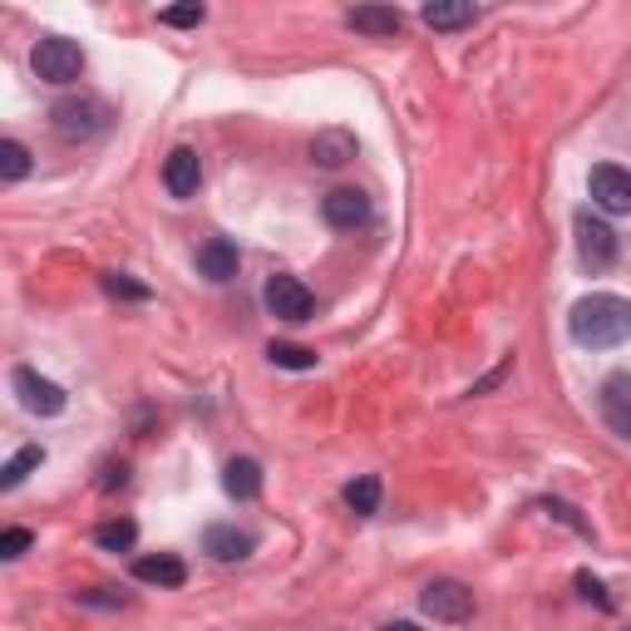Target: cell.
I'll return each mask as SVG.
<instances>
[{"label":"cell","mask_w":631,"mask_h":631,"mask_svg":"<svg viewBox=\"0 0 631 631\" xmlns=\"http://www.w3.org/2000/svg\"><path fill=\"white\" fill-rule=\"evenodd\" d=\"M252 548H257V538L237 523H213L208 533H203V553H213L217 562H243Z\"/></svg>","instance_id":"cell-12"},{"label":"cell","mask_w":631,"mask_h":631,"mask_svg":"<svg viewBox=\"0 0 631 631\" xmlns=\"http://www.w3.org/2000/svg\"><path fill=\"white\" fill-rule=\"evenodd\" d=\"M578 588H582V597H592L597 607H612V597H607V588L592 578V572H578Z\"/></svg>","instance_id":"cell-27"},{"label":"cell","mask_w":631,"mask_h":631,"mask_svg":"<svg viewBox=\"0 0 631 631\" xmlns=\"http://www.w3.org/2000/svg\"><path fill=\"white\" fill-rule=\"evenodd\" d=\"M355 158V134L351 129H321L312 139V164L316 168H346Z\"/></svg>","instance_id":"cell-16"},{"label":"cell","mask_w":631,"mask_h":631,"mask_svg":"<svg viewBox=\"0 0 631 631\" xmlns=\"http://www.w3.org/2000/svg\"><path fill=\"white\" fill-rule=\"evenodd\" d=\"M568 336L588 351H612L631 341V302L612 292H592L582 296L578 306L568 312Z\"/></svg>","instance_id":"cell-1"},{"label":"cell","mask_w":631,"mask_h":631,"mask_svg":"<svg viewBox=\"0 0 631 631\" xmlns=\"http://www.w3.org/2000/svg\"><path fill=\"white\" fill-rule=\"evenodd\" d=\"M95 543L105 548V553H129V548L139 543V523H129V519L99 523V528H95Z\"/></svg>","instance_id":"cell-21"},{"label":"cell","mask_w":631,"mask_h":631,"mask_svg":"<svg viewBox=\"0 0 631 631\" xmlns=\"http://www.w3.org/2000/svg\"><path fill=\"white\" fill-rule=\"evenodd\" d=\"M105 292L124 296V302H148V296H154L144 282H129V277H119V272H109V277H105Z\"/></svg>","instance_id":"cell-25"},{"label":"cell","mask_w":631,"mask_h":631,"mask_svg":"<svg viewBox=\"0 0 631 631\" xmlns=\"http://www.w3.org/2000/svg\"><path fill=\"white\" fill-rule=\"evenodd\" d=\"M509 371H513V361H503V365H499V371H489V375H484V381H479L474 390H469V395H484V390H493V385H503V375H509Z\"/></svg>","instance_id":"cell-30"},{"label":"cell","mask_w":631,"mask_h":631,"mask_svg":"<svg viewBox=\"0 0 631 631\" xmlns=\"http://www.w3.org/2000/svg\"><path fill=\"white\" fill-rule=\"evenodd\" d=\"M109 124H114V109L105 105V99H95V95H65L60 105L50 109V129L60 134L65 144L99 139V134H109Z\"/></svg>","instance_id":"cell-2"},{"label":"cell","mask_w":631,"mask_h":631,"mask_svg":"<svg viewBox=\"0 0 631 631\" xmlns=\"http://www.w3.org/2000/svg\"><path fill=\"white\" fill-rule=\"evenodd\" d=\"M346 26L361 30V36H371V40H390V36L405 30V16H400L395 6H355L346 16Z\"/></svg>","instance_id":"cell-13"},{"label":"cell","mask_w":631,"mask_h":631,"mask_svg":"<svg viewBox=\"0 0 631 631\" xmlns=\"http://www.w3.org/2000/svg\"><path fill=\"white\" fill-rule=\"evenodd\" d=\"M164 188H168V198H178V203L198 198V188H203V164H198V154H193L188 144H178L174 154L164 158Z\"/></svg>","instance_id":"cell-10"},{"label":"cell","mask_w":631,"mask_h":631,"mask_svg":"<svg viewBox=\"0 0 631 631\" xmlns=\"http://www.w3.org/2000/svg\"><path fill=\"white\" fill-rule=\"evenodd\" d=\"M321 217H326L336 233H355V227L371 223V198L361 188H331L321 198Z\"/></svg>","instance_id":"cell-9"},{"label":"cell","mask_w":631,"mask_h":631,"mask_svg":"<svg viewBox=\"0 0 631 631\" xmlns=\"http://www.w3.org/2000/svg\"><path fill=\"white\" fill-rule=\"evenodd\" d=\"M237 267H243V257H237V247L227 243V237H208V243L198 247V272L208 282H233Z\"/></svg>","instance_id":"cell-14"},{"label":"cell","mask_w":631,"mask_h":631,"mask_svg":"<svg viewBox=\"0 0 631 631\" xmlns=\"http://www.w3.org/2000/svg\"><path fill=\"white\" fill-rule=\"evenodd\" d=\"M134 578L148 582V588H183V582H188V568H183V558H174V553H158V558L134 562Z\"/></svg>","instance_id":"cell-17"},{"label":"cell","mask_w":631,"mask_h":631,"mask_svg":"<svg viewBox=\"0 0 631 631\" xmlns=\"http://www.w3.org/2000/svg\"><path fill=\"white\" fill-rule=\"evenodd\" d=\"M346 509L355 513V519H371L375 509H381V479L375 474H361L346 484Z\"/></svg>","instance_id":"cell-20"},{"label":"cell","mask_w":631,"mask_h":631,"mask_svg":"<svg viewBox=\"0 0 631 631\" xmlns=\"http://www.w3.org/2000/svg\"><path fill=\"white\" fill-rule=\"evenodd\" d=\"M262 302H267V312L277 316V321H292V326H302V321H312L316 312V296L306 292V282H296V277H272L267 282V292H262Z\"/></svg>","instance_id":"cell-7"},{"label":"cell","mask_w":631,"mask_h":631,"mask_svg":"<svg viewBox=\"0 0 631 631\" xmlns=\"http://www.w3.org/2000/svg\"><path fill=\"white\" fill-rule=\"evenodd\" d=\"M30 70H36V79H45V85H75V79L85 75V50L65 36H45L36 45V55H30Z\"/></svg>","instance_id":"cell-3"},{"label":"cell","mask_w":631,"mask_h":631,"mask_svg":"<svg viewBox=\"0 0 631 631\" xmlns=\"http://www.w3.org/2000/svg\"><path fill=\"white\" fill-rule=\"evenodd\" d=\"M26 548H30V528H6V533H0V558L6 562H16Z\"/></svg>","instance_id":"cell-26"},{"label":"cell","mask_w":631,"mask_h":631,"mask_svg":"<svg viewBox=\"0 0 631 631\" xmlns=\"http://www.w3.org/2000/svg\"><path fill=\"white\" fill-rule=\"evenodd\" d=\"M572 233H578V257H582V267H588V272H607L617 262V233L602 223V217L578 213Z\"/></svg>","instance_id":"cell-6"},{"label":"cell","mask_w":631,"mask_h":631,"mask_svg":"<svg viewBox=\"0 0 631 631\" xmlns=\"http://www.w3.org/2000/svg\"><path fill=\"white\" fill-rule=\"evenodd\" d=\"M40 464H45V450H40V444H26V450H16V454L6 459V464H0V489H6V493L20 489Z\"/></svg>","instance_id":"cell-19"},{"label":"cell","mask_w":631,"mask_h":631,"mask_svg":"<svg viewBox=\"0 0 631 631\" xmlns=\"http://www.w3.org/2000/svg\"><path fill=\"white\" fill-rule=\"evenodd\" d=\"M79 602L85 607H119L124 597H105V588H95V592H79Z\"/></svg>","instance_id":"cell-31"},{"label":"cell","mask_w":631,"mask_h":631,"mask_svg":"<svg viewBox=\"0 0 631 631\" xmlns=\"http://www.w3.org/2000/svg\"><path fill=\"white\" fill-rule=\"evenodd\" d=\"M267 355H272V365H282V371H316V351L292 346V341H272Z\"/></svg>","instance_id":"cell-22"},{"label":"cell","mask_w":631,"mask_h":631,"mask_svg":"<svg viewBox=\"0 0 631 631\" xmlns=\"http://www.w3.org/2000/svg\"><path fill=\"white\" fill-rule=\"evenodd\" d=\"M597 405H602V420L612 434H622L631 440V371H617L602 381V395H597Z\"/></svg>","instance_id":"cell-11"},{"label":"cell","mask_w":631,"mask_h":631,"mask_svg":"<svg viewBox=\"0 0 631 631\" xmlns=\"http://www.w3.org/2000/svg\"><path fill=\"white\" fill-rule=\"evenodd\" d=\"M420 607L434 617V622L459 627V622H469V617H474V592H469L464 582H454V578H434L430 588L420 592Z\"/></svg>","instance_id":"cell-4"},{"label":"cell","mask_w":631,"mask_h":631,"mask_svg":"<svg viewBox=\"0 0 631 631\" xmlns=\"http://www.w3.org/2000/svg\"><path fill=\"white\" fill-rule=\"evenodd\" d=\"M158 20H164V26H174V30H193V26H203V20H208V10H203V6H168V10H158Z\"/></svg>","instance_id":"cell-24"},{"label":"cell","mask_w":631,"mask_h":631,"mask_svg":"<svg viewBox=\"0 0 631 631\" xmlns=\"http://www.w3.org/2000/svg\"><path fill=\"white\" fill-rule=\"evenodd\" d=\"M588 188H592V203L602 213H612V217H627L631 213V168L597 164L592 178H588Z\"/></svg>","instance_id":"cell-8"},{"label":"cell","mask_w":631,"mask_h":631,"mask_svg":"<svg viewBox=\"0 0 631 631\" xmlns=\"http://www.w3.org/2000/svg\"><path fill=\"white\" fill-rule=\"evenodd\" d=\"M26 174H30V148L16 144V139H6V144H0V178H6V183H20Z\"/></svg>","instance_id":"cell-23"},{"label":"cell","mask_w":631,"mask_h":631,"mask_svg":"<svg viewBox=\"0 0 631 631\" xmlns=\"http://www.w3.org/2000/svg\"><path fill=\"white\" fill-rule=\"evenodd\" d=\"M543 509H548V513H558V519H562V523H568V528H578V533H582V538H588V523H582V519H578V509H568V503H543Z\"/></svg>","instance_id":"cell-29"},{"label":"cell","mask_w":631,"mask_h":631,"mask_svg":"<svg viewBox=\"0 0 631 631\" xmlns=\"http://www.w3.org/2000/svg\"><path fill=\"white\" fill-rule=\"evenodd\" d=\"M385 631H420V627H415V622H390Z\"/></svg>","instance_id":"cell-32"},{"label":"cell","mask_w":631,"mask_h":631,"mask_svg":"<svg viewBox=\"0 0 631 631\" xmlns=\"http://www.w3.org/2000/svg\"><path fill=\"white\" fill-rule=\"evenodd\" d=\"M124 484H129V464H124V459H119V464H105V479H99V489L114 493V489H124Z\"/></svg>","instance_id":"cell-28"},{"label":"cell","mask_w":631,"mask_h":631,"mask_svg":"<svg viewBox=\"0 0 631 631\" xmlns=\"http://www.w3.org/2000/svg\"><path fill=\"white\" fill-rule=\"evenodd\" d=\"M474 16L479 10L464 6V0H430V6L420 10V20L430 30H464V26H474Z\"/></svg>","instance_id":"cell-18"},{"label":"cell","mask_w":631,"mask_h":631,"mask_svg":"<svg viewBox=\"0 0 631 631\" xmlns=\"http://www.w3.org/2000/svg\"><path fill=\"white\" fill-rule=\"evenodd\" d=\"M223 489H227V499L252 503V499L262 493V464H257V459H247V454L227 459V469H223Z\"/></svg>","instance_id":"cell-15"},{"label":"cell","mask_w":631,"mask_h":631,"mask_svg":"<svg viewBox=\"0 0 631 631\" xmlns=\"http://www.w3.org/2000/svg\"><path fill=\"white\" fill-rule=\"evenodd\" d=\"M10 385H16L20 405H26L30 415H40V420L60 415V410L70 405V395H65V390L55 385V381H45L40 371H30V365H16V375H10Z\"/></svg>","instance_id":"cell-5"}]
</instances>
